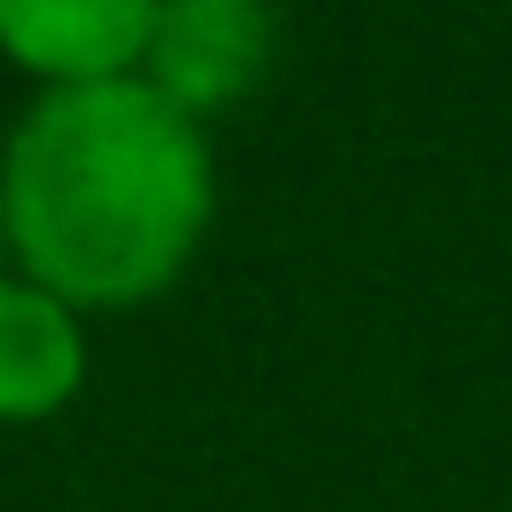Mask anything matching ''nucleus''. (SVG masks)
Returning a JSON list of instances; mask_svg holds the SVG:
<instances>
[{
	"mask_svg": "<svg viewBox=\"0 0 512 512\" xmlns=\"http://www.w3.org/2000/svg\"><path fill=\"white\" fill-rule=\"evenodd\" d=\"M272 64V0H160L136 80L160 88L176 112L208 120L240 104Z\"/></svg>",
	"mask_w": 512,
	"mask_h": 512,
	"instance_id": "2",
	"label": "nucleus"
},
{
	"mask_svg": "<svg viewBox=\"0 0 512 512\" xmlns=\"http://www.w3.org/2000/svg\"><path fill=\"white\" fill-rule=\"evenodd\" d=\"M88 384V328L64 296L0 264V424H48Z\"/></svg>",
	"mask_w": 512,
	"mask_h": 512,
	"instance_id": "4",
	"label": "nucleus"
},
{
	"mask_svg": "<svg viewBox=\"0 0 512 512\" xmlns=\"http://www.w3.org/2000/svg\"><path fill=\"white\" fill-rule=\"evenodd\" d=\"M216 152L160 88H40L0 144V248L72 312L160 296L208 240Z\"/></svg>",
	"mask_w": 512,
	"mask_h": 512,
	"instance_id": "1",
	"label": "nucleus"
},
{
	"mask_svg": "<svg viewBox=\"0 0 512 512\" xmlns=\"http://www.w3.org/2000/svg\"><path fill=\"white\" fill-rule=\"evenodd\" d=\"M160 0H0V56L40 88L128 80Z\"/></svg>",
	"mask_w": 512,
	"mask_h": 512,
	"instance_id": "3",
	"label": "nucleus"
},
{
	"mask_svg": "<svg viewBox=\"0 0 512 512\" xmlns=\"http://www.w3.org/2000/svg\"><path fill=\"white\" fill-rule=\"evenodd\" d=\"M0 264H8V248H0Z\"/></svg>",
	"mask_w": 512,
	"mask_h": 512,
	"instance_id": "5",
	"label": "nucleus"
}]
</instances>
